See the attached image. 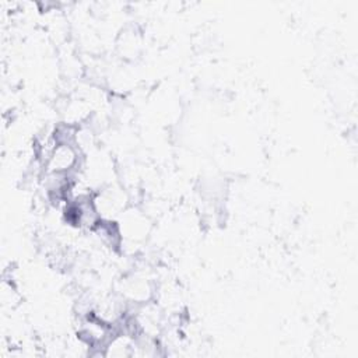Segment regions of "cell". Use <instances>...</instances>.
Returning a JSON list of instances; mask_svg holds the SVG:
<instances>
[{
    "instance_id": "1",
    "label": "cell",
    "mask_w": 358,
    "mask_h": 358,
    "mask_svg": "<svg viewBox=\"0 0 358 358\" xmlns=\"http://www.w3.org/2000/svg\"><path fill=\"white\" fill-rule=\"evenodd\" d=\"M43 166L45 173L74 175L83 166V151L77 144L57 143Z\"/></svg>"
}]
</instances>
